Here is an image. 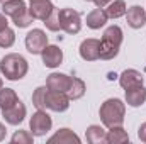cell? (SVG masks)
<instances>
[{"instance_id":"1","label":"cell","mask_w":146,"mask_h":144,"mask_svg":"<svg viewBox=\"0 0 146 144\" xmlns=\"http://www.w3.org/2000/svg\"><path fill=\"white\" fill-rule=\"evenodd\" d=\"M0 71H2V75L7 80L19 81V80H22L27 75L29 63H27V59L22 54L10 53V54H5L2 58V61H0Z\"/></svg>"},{"instance_id":"2","label":"cell","mask_w":146,"mask_h":144,"mask_svg":"<svg viewBox=\"0 0 146 144\" xmlns=\"http://www.w3.org/2000/svg\"><path fill=\"white\" fill-rule=\"evenodd\" d=\"M100 120L104 124V127H115V126H122L124 124V117H126V104L121 98H107L99 110Z\"/></svg>"},{"instance_id":"3","label":"cell","mask_w":146,"mask_h":144,"mask_svg":"<svg viewBox=\"0 0 146 144\" xmlns=\"http://www.w3.org/2000/svg\"><path fill=\"white\" fill-rule=\"evenodd\" d=\"M122 29L119 26H110L104 31L102 39H100V59H114L117 54H119V49H121V44H122Z\"/></svg>"},{"instance_id":"4","label":"cell","mask_w":146,"mask_h":144,"mask_svg":"<svg viewBox=\"0 0 146 144\" xmlns=\"http://www.w3.org/2000/svg\"><path fill=\"white\" fill-rule=\"evenodd\" d=\"M60 26H61V31H65L66 34H78L80 29H82V15L80 12L73 10V9H61L60 14Z\"/></svg>"},{"instance_id":"5","label":"cell","mask_w":146,"mask_h":144,"mask_svg":"<svg viewBox=\"0 0 146 144\" xmlns=\"http://www.w3.org/2000/svg\"><path fill=\"white\" fill-rule=\"evenodd\" d=\"M53 127V119L49 117V114L44 108H37V112L33 114L31 120H29V129L33 132V136H46Z\"/></svg>"},{"instance_id":"6","label":"cell","mask_w":146,"mask_h":144,"mask_svg":"<svg viewBox=\"0 0 146 144\" xmlns=\"http://www.w3.org/2000/svg\"><path fill=\"white\" fill-rule=\"evenodd\" d=\"M26 49L31 54H41V51L48 46V36L42 29H33L26 34Z\"/></svg>"},{"instance_id":"7","label":"cell","mask_w":146,"mask_h":144,"mask_svg":"<svg viewBox=\"0 0 146 144\" xmlns=\"http://www.w3.org/2000/svg\"><path fill=\"white\" fill-rule=\"evenodd\" d=\"M70 107V97L65 92H54L48 88L46 93V108L53 112H65Z\"/></svg>"},{"instance_id":"8","label":"cell","mask_w":146,"mask_h":144,"mask_svg":"<svg viewBox=\"0 0 146 144\" xmlns=\"http://www.w3.org/2000/svg\"><path fill=\"white\" fill-rule=\"evenodd\" d=\"M80 58L85 61H97L100 59V41L99 39H83L80 44Z\"/></svg>"},{"instance_id":"9","label":"cell","mask_w":146,"mask_h":144,"mask_svg":"<svg viewBox=\"0 0 146 144\" xmlns=\"http://www.w3.org/2000/svg\"><path fill=\"white\" fill-rule=\"evenodd\" d=\"M41 58H42V65L46 68H58L63 63V51L56 44H48L41 51Z\"/></svg>"},{"instance_id":"10","label":"cell","mask_w":146,"mask_h":144,"mask_svg":"<svg viewBox=\"0 0 146 144\" xmlns=\"http://www.w3.org/2000/svg\"><path fill=\"white\" fill-rule=\"evenodd\" d=\"M29 14L33 15V19L37 20H46L49 17V14L53 12L54 5L51 0H29Z\"/></svg>"},{"instance_id":"11","label":"cell","mask_w":146,"mask_h":144,"mask_svg":"<svg viewBox=\"0 0 146 144\" xmlns=\"http://www.w3.org/2000/svg\"><path fill=\"white\" fill-rule=\"evenodd\" d=\"M26 114H27V108H26V105H24L21 100H19L17 104H14L12 107L2 110V117H3L5 122L10 124V126H19V124L26 119Z\"/></svg>"},{"instance_id":"12","label":"cell","mask_w":146,"mask_h":144,"mask_svg":"<svg viewBox=\"0 0 146 144\" xmlns=\"http://www.w3.org/2000/svg\"><path fill=\"white\" fill-rule=\"evenodd\" d=\"M72 85V76L65 75V73H51L46 80V87L49 90H54V92H68Z\"/></svg>"},{"instance_id":"13","label":"cell","mask_w":146,"mask_h":144,"mask_svg":"<svg viewBox=\"0 0 146 144\" xmlns=\"http://www.w3.org/2000/svg\"><path fill=\"white\" fill-rule=\"evenodd\" d=\"M126 19H127V26L133 29H141L146 24V10L141 5H133L127 9L126 12Z\"/></svg>"},{"instance_id":"14","label":"cell","mask_w":146,"mask_h":144,"mask_svg":"<svg viewBox=\"0 0 146 144\" xmlns=\"http://www.w3.org/2000/svg\"><path fill=\"white\" fill-rule=\"evenodd\" d=\"M146 102V88L145 85H136L126 88V104L129 107H141Z\"/></svg>"},{"instance_id":"15","label":"cell","mask_w":146,"mask_h":144,"mask_svg":"<svg viewBox=\"0 0 146 144\" xmlns=\"http://www.w3.org/2000/svg\"><path fill=\"white\" fill-rule=\"evenodd\" d=\"M119 85L126 90V88H131V87H136V85H143V75L138 71V70H124V71L119 75Z\"/></svg>"},{"instance_id":"16","label":"cell","mask_w":146,"mask_h":144,"mask_svg":"<svg viewBox=\"0 0 146 144\" xmlns=\"http://www.w3.org/2000/svg\"><path fill=\"white\" fill-rule=\"evenodd\" d=\"M48 143L49 144H80V137L73 132L72 129H68V127H63V129H60L58 132H54L49 139H48Z\"/></svg>"},{"instance_id":"17","label":"cell","mask_w":146,"mask_h":144,"mask_svg":"<svg viewBox=\"0 0 146 144\" xmlns=\"http://www.w3.org/2000/svg\"><path fill=\"white\" fill-rule=\"evenodd\" d=\"M107 20H109V15H107V12H106L104 9H100V7L94 9V10L88 12V15H87V26H88L90 29H94V31L104 27Z\"/></svg>"},{"instance_id":"18","label":"cell","mask_w":146,"mask_h":144,"mask_svg":"<svg viewBox=\"0 0 146 144\" xmlns=\"http://www.w3.org/2000/svg\"><path fill=\"white\" fill-rule=\"evenodd\" d=\"M129 141V134L127 131L122 127V126H115V127H110L106 134V143L107 144H122Z\"/></svg>"},{"instance_id":"19","label":"cell","mask_w":146,"mask_h":144,"mask_svg":"<svg viewBox=\"0 0 146 144\" xmlns=\"http://www.w3.org/2000/svg\"><path fill=\"white\" fill-rule=\"evenodd\" d=\"M106 134H107V131L104 127H100V126H95V124L88 126L87 131H85L87 143L90 144H104L106 143Z\"/></svg>"},{"instance_id":"20","label":"cell","mask_w":146,"mask_h":144,"mask_svg":"<svg viewBox=\"0 0 146 144\" xmlns=\"http://www.w3.org/2000/svg\"><path fill=\"white\" fill-rule=\"evenodd\" d=\"M87 92V85L82 78H76V76H72V85L66 92V95L70 97V100H78L85 95Z\"/></svg>"},{"instance_id":"21","label":"cell","mask_w":146,"mask_h":144,"mask_svg":"<svg viewBox=\"0 0 146 144\" xmlns=\"http://www.w3.org/2000/svg\"><path fill=\"white\" fill-rule=\"evenodd\" d=\"M26 9H27V5H26L24 0H5L2 3V12L9 17H14V15H17L19 12L26 10Z\"/></svg>"},{"instance_id":"22","label":"cell","mask_w":146,"mask_h":144,"mask_svg":"<svg viewBox=\"0 0 146 144\" xmlns=\"http://www.w3.org/2000/svg\"><path fill=\"white\" fill-rule=\"evenodd\" d=\"M106 12H107L109 19H119V17L126 15V12H127L126 2H124V0H112L109 5H107Z\"/></svg>"},{"instance_id":"23","label":"cell","mask_w":146,"mask_h":144,"mask_svg":"<svg viewBox=\"0 0 146 144\" xmlns=\"http://www.w3.org/2000/svg\"><path fill=\"white\" fill-rule=\"evenodd\" d=\"M17 102H19V97H17L15 90H12V88H2L0 90V108L2 110L12 107Z\"/></svg>"},{"instance_id":"24","label":"cell","mask_w":146,"mask_h":144,"mask_svg":"<svg viewBox=\"0 0 146 144\" xmlns=\"http://www.w3.org/2000/svg\"><path fill=\"white\" fill-rule=\"evenodd\" d=\"M33 20H34V19H33V15L29 14V9H26V10H22V12H19L17 15H14V17H12V22H14L19 29L29 27Z\"/></svg>"},{"instance_id":"25","label":"cell","mask_w":146,"mask_h":144,"mask_svg":"<svg viewBox=\"0 0 146 144\" xmlns=\"http://www.w3.org/2000/svg\"><path fill=\"white\" fill-rule=\"evenodd\" d=\"M58 14H60V9H56V7H54V9H53V12L49 14V17H48L46 20H42V22H44V26H46V29H48V31H51V32H58V31H61Z\"/></svg>"},{"instance_id":"26","label":"cell","mask_w":146,"mask_h":144,"mask_svg":"<svg viewBox=\"0 0 146 144\" xmlns=\"http://www.w3.org/2000/svg\"><path fill=\"white\" fill-rule=\"evenodd\" d=\"M46 93L48 87H37L33 93V105L36 108H44L46 110Z\"/></svg>"},{"instance_id":"27","label":"cell","mask_w":146,"mask_h":144,"mask_svg":"<svg viewBox=\"0 0 146 144\" xmlns=\"http://www.w3.org/2000/svg\"><path fill=\"white\" fill-rule=\"evenodd\" d=\"M14 42H15V32H14V29L5 27V29L0 31V48L7 49V48L14 46Z\"/></svg>"},{"instance_id":"28","label":"cell","mask_w":146,"mask_h":144,"mask_svg":"<svg viewBox=\"0 0 146 144\" xmlns=\"http://www.w3.org/2000/svg\"><path fill=\"white\" fill-rule=\"evenodd\" d=\"M10 141H12V144H33L34 136L29 131H15Z\"/></svg>"},{"instance_id":"29","label":"cell","mask_w":146,"mask_h":144,"mask_svg":"<svg viewBox=\"0 0 146 144\" xmlns=\"http://www.w3.org/2000/svg\"><path fill=\"white\" fill-rule=\"evenodd\" d=\"M138 137H139L143 143H146V122H143V124L139 126V129H138Z\"/></svg>"},{"instance_id":"30","label":"cell","mask_w":146,"mask_h":144,"mask_svg":"<svg viewBox=\"0 0 146 144\" xmlns=\"http://www.w3.org/2000/svg\"><path fill=\"white\" fill-rule=\"evenodd\" d=\"M5 27H9V20H7V15L3 12H0V31Z\"/></svg>"},{"instance_id":"31","label":"cell","mask_w":146,"mask_h":144,"mask_svg":"<svg viewBox=\"0 0 146 144\" xmlns=\"http://www.w3.org/2000/svg\"><path fill=\"white\" fill-rule=\"evenodd\" d=\"M110 2H112V0H94V3H95L97 7H100V9H104L106 5H109Z\"/></svg>"},{"instance_id":"32","label":"cell","mask_w":146,"mask_h":144,"mask_svg":"<svg viewBox=\"0 0 146 144\" xmlns=\"http://www.w3.org/2000/svg\"><path fill=\"white\" fill-rule=\"evenodd\" d=\"M5 134H7V129H5V126L0 122V143L5 139Z\"/></svg>"},{"instance_id":"33","label":"cell","mask_w":146,"mask_h":144,"mask_svg":"<svg viewBox=\"0 0 146 144\" xmlns=\"http://www.w3.org/2000/svg\"><path fill=\"white\" fill-rule=\"evenodd\" d=\"M2 88H3V80L0 78V90H2Z\"/></svg>"},{"instance_id":"34","label":"cell","mask_w":146,"mask_h":144,"mask_svg":"<svg viewBox=\"0 0 146 144\" xmlns=\"http://www.w3.org/2000/svg\"><path fill=\"white\" fill-rule=\"evenodd\" d=\"M85 2H94V0H85Z\"/></svg>"},{"instance_id":"35","label":"cell","mask_w":146,"mask_h":144,"mask_svg":"<svg viewBox=\"0 0 146 144\" xmlns=\"http://www.w3.org/2000/svg\"><path fill=\"white\" fill-rule=\"evenodd\" d=\"M3 2H5V0H0V3H3Z\"/></svg>"}]
</instances>
